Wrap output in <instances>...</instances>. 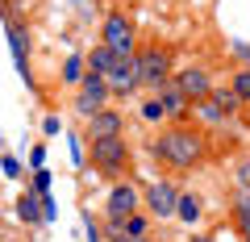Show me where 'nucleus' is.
<instances>
[{
	"mask_svg": "<svg viewBox=\"0 0 250 242\" xmlns=\"http://www.w3.org/2000/svg\"><path fill=\"white\" fill-rule=\"evenodd\" d=\"M88 138H125V117L117 109H100V113L88 117Z\"/></svg>",
	"mask_w": 250,
	"mask_h": 242,
	"instance_id": "nucleus-10",
	"label": "nucleus"
},
{
	"mask_svg": "<svg viewBox=\"0 0 250 242\" xmlns=\"http://www.w3.org/2000/svg\"><path fill=\"white\" fill-rule=\"evenodd\" d=\"M238 179H242V188H250V159L238 167Z\"/></svg>",
	"mask_w": 250,
	"mask_h": 242,
	"instance_id": "nucleus-23",
	"label": "nucleus"
},
{
	"mask_svg": "<svg viewBox=\"0 0 250 242\" xmlns=\"http://www.w3.org/2000/svg\"><path fill=\"white\" fill-rule=\"evenodd\" d=\"M229 88H233V96H238L242 105H246V100H250V67L233 71V84H229Z\"/></svg>",
	"mask_w": 250,
	"mask_h": 242,
	"instance_id": "nucleus-20",
	"label": "nucleus"
},
{
	"mask_svg": "<svg viewBox=\"0 0 250 242\" xmlns=\"http://www.w3.org/2000/svg\"><path fill=\"white\" fill-rule=\"evenodd\" d=\"M192 242H213V238H205V234H192Z\"/></svg>",
	"mask_w": 250,
	"mask_h": 242,
	"instance_id": "nucleus-25",
	"label": "nucleus"
},
{
	"mask_svg": "<svg viewBox=\"0 0 250 242\" xmlns=\"http://www.w3.org/2000/svg\"><path fill=\"white\" fill-rule=\"evenodd\" d=\"M150 154L159 163H167V167H175V171H192V167H200V163L208 159V138L200 134L196 126L175 121V126H167L150 142Z\"/></svg>",
	"mask_w": 250,
	"mask_h": 242,
	"instance_id": "nucleus-1",
	"label": "nucleus"
},
{
	"mask_svg": "<svg viewBox=\"0 0 250 242\" xmlns=\"http://www.w3.org/2000/svg\"><path fill=\"white\" fill-rule=\"evenodd\" d=\"M113 59H117V54L108 50L104 42H100V46H92V50L83 54V63H88V75H108V67H113Z\"/></svg>",
	"mask_w": 250,
	"mask_h": 242,
	"instance_id": "nucleus-13",
	"label": "nucleus"
},
{
	"mask_svg": "<svg viewBox=\"0 0 250 242\" xmlns=\"http://www.w3.org/2000/svg\"><path fill=\"white\" fill-rule=\"evenodd\" d=\"M233 221H238V230H242V225H250V188H242V192H238V205H233Z\"/></svg>",
	"mask_w": 250,
	"mask_h": 242,
	"instance_id": "nucleus-21",
	"label": "nucleus"
},
{
	"mask_svg": "<svg viewBox=\"0 0 250 242\" xmlns=\"http://www.w3.org/2000/svg\"><path fill=\"white\" fill-rule=\"evenodd\" d=\"M125 238H150V217H146L142 209L125 217Z\"/></svg>",
	"mask_w": 250,
	"mask_h": 242,
	"instance_id": "nucleus-16",
	"label": "nucleus"
},
{
	"mask_svg": "<svg viewBox=\"0 0 250 242\" xmlns=\"http://www.w3.org/2000/svg\"><path fill=\"white\" fill-rule=\"evenodd\" d=\"M134 63H138V80H142V88L159 92L163 84L171 80V46H163V42L138 46V50H134Z\"/></svg>",
	"mask_w": 250,
	"mask_h": 242,
	"instance_id": "nucleus-2",
	"label": "nucleus"
},
{
	"mask_svg": "<svg viewBox=\"0 0 250 242\" xmlns=\"http://www.w3.org/2000/svg\"><path fill=\"white\" fill-rule=\"evenodd\" d=\"M17 213H21V221H29V225L42 217V213H38V205H34V197H21L17 200Z\"/></svg>",
	"mask_w": 250,
	"mask_h": 242,
	"instance_id": "nucleus-22",
	"label": "nucleus"
},
{
	"mask_svg": "<svg viewBox=\"0 0 250 242\" xmlns=\"http://www.w3.org/2000/svg\"><path fill=\"white\" fill-rule=\"evenodd\" d=\"M208 96H213L217 105H221V113H225V117H233V113H238V109H242V100L233 96V88H213V92H208Z\"/></svg>",
	"mask_w": 250,
	"mask_h": 242,
	"instance_id": "nucleus-19",
	"label": "nucleus"
},
{
	"mask_svg": "<svg viewBox=\"0 0 250 242\" xmlns=\"http://www.w3.org/2000/svg\"><path fill=\"white\" fill-rule=\"evenodd\" d=\"M154 96H159V105H163V113H167V121H184V117L192 113V100H188V96H184V92H179L171 80L163 84Z\"/></svg>",
	"mask_w": 250,
	"mask_h": 242,
	"instance_id": "nucleus-11",
	"label": "nucleus"
},
{
	"mask_svg": "<svg viewBox=\"0 0 250 242\" xmlns=\"http://www.w3.org/2000/svg\"><path fill=\"white\" fill-rule=\"evenodd\" d=\"M175 205H179V188L171 184V179H159V184L146 188V213L150 217L167 221V217H175Z\"/></svg>",
	"mask_w": 250,
	"mask_h": 242,
	"instance_id": "nucleus-7",
	"label": "nucleus"
},
{
	"mask_svg": "<svg viewBox=\"0 0 250 242\" xmlns=\"http://www.w3.org/2000/svg\"><path fill=\"white\" fill-rule=\"evenodd\" d=\"M117 242H154V238H117Z\"/></svg>",
	"mask_w": 250,
	"mask_h": 242,
	"instance_id": "nucleus-24",
	"label": "nucleus"
},
{
	"mask_svg": "<svg viewBox=\"0 0 250 242\" xmlns=\"http://www.w3.org/2000/svg\"><path fill=\"white\" fill-rule=\"evenodd\" d=\"M92 167L100 176H121L129 167V142L125 138H96L92 142Z\"/></svg>",
	"mask_w": 250,
	"mask_h": 242,
	"instance_id": "nucleus-4",
	"label": "nucleus"
},
{
	"mask_svg": "<svg viewBox=\"0 0 250 242\" xmlns=\"http://www.w3.org/2000/svg\"><path fill=\"white\" fill-rule=\"evenodd\" d=\"M134 38H138V34H134V21L125 17V13H108L104 25H100V42H104L117 59H129V54L138 50Z\"/></svg>",
	"mask_w": 250,
	"mask_h": 242,
	"instance_id": "nucleus-3",
	"label": "nucleus"
},
{
	"mask_svg": "<svg viewBox=\"0 0 250 242\" xmlns=\"http://www.w3.org/2000/svg\"><path fill=\"white\" fill-rule=\"evenodd\" d=\"M108 88H113V96H134L138 88H142V80H138V63L134 54L129 59H113V67H108Z\"/></svg>",
	"mask_w": 250,
	"mask_h": 242,
	"instance_id": "nucleus-8",
	"label": "nucleus"
},
{
	"mask_svg": "<svg viewBox=\"0 0 250 242\" xmlns=\"http://www.w3.org/2000/svg\"><path fill=\"white\" fill-rule=\"evenodd\" d=\"M83 71H88V63H83V54H71V59L62 63V75H59V80H62V84H75V88H80Z\"/></svg>",
	"mask_w": 250,
	"mask_h": 242,
	"instance_id": "nucleus-17",
	"label": "nucleus"
},
{
	"mask_svg": "<svg viewBox=\"0 0 250 242\" xmlns=\"http://www.w3.org/2000/svg\"><path fill=\"white\" fill-rule=\"evenodd\" d=\"M171 84H175V88L184 92V96L192 100V105H196V100H205L208 92H213V75H208L205 67H184V71H175V75H171Z\"/></svg>",
	"mask_w": 250,
	"mask_h": 242,
	"instance_id": "nucleus-9",
	"label": "nucleus"
},
{
	"mask_svg": "<svg viewBox=\"0 0 250 242\" xmlns=\"http://www.w3.org/2000/svg\"><path fill=\"white\" fill-rule=\"evenodd\" d=\"M138 117H142L146 126H154V121H167V113H163V105H159V96H146L142 105H138Z\"/></svg>",
	"mask_w": 250,
	"mask_h": 242,
	"instance_id": "nucleus-18",
	"label": "nucleus"
},
{
	"mask_svg": "<svg viewBox=\"0 0 250 242\" xmlns=\"http://www.w3.org/2000/svg\"><path fill=\"white\" fill-rule=\"evenodd\" d=\"M242 242H250V225H242Z\"/></svg>",
	"mask_w": 250,
	"mask_h": 242,
	"instance_id": "nucleus-26",
	"label": "nucleus"
},
{
	"mask_svg": "<svg viewBox=\"0 0 250 242\" xmlns=\"http://www.w3.org/2000/svg\"><path fill=\"white\" fill-rule=\"evenodd\" d=\"M108 96H113V88H108L104 75H83L80 80V96H75V109H80V117L88 121L92 113L108 109Z\"/></svg>",
	"mask_w": 250,
	"mask_h": 242,
	"instance_id": "nucleus-5",
	"label": "nucleus"
},
{
	"mask_svg": "<svg viewBox=\"0 0 250 242\" xmlns=\"http://www.w3.org/2000/svg\"><path fill=\"white\" fill-rule=\"evenodd\" d=\"M9 42H13V54H17V67L25 71V59H29V34L17 25V21H9Z\"/></svg>",
	"mask_w": 250,
	"mask_h": 242,
	"instance_id": "nucleus-14",
	"label": "nucleus"
},
{
	"mask_svg": "<svg viewBox=\"0 0 250 242\" xmlns=\"http://www.w3.org/2000/svg\"><path fill=\"white\" fill-rule=\"evenodd\" d=\"M138 184H129V179H117L113 188H108V200H104V217H117V221H125L129 213H138Z\"/></svg>",
	"mask_w": 250,
	"mask_h": 242,
	"instance_id": "nucleus-6",
	"label": "nucleus"
},
{
	"mask_svg": "<svg viewBox=\"0 0 250 242\" xmlns=\"http://www.w3.org/2000/svg\"><path fill=\"white\" fill-rule=\"evenodd\" d=\"M175 217L184 225H196L200 217H205V200L196 197V192H179V205H175Z\"/></svg>",
	"mask_w": 250,
	"mask_h": 242,
	"instance_id": "nucleus-12",
	"label": "nucleus"
},
{
	"mask_svg": "<svg viewBox=\"0 0 250 242\" xmlns=\"http://www.w3.org/2000/svg\"><path fill=\"white\" fill-rule=\"evenodd\" d=\"M196 117L205 121V126H221L225 121V113H221V105H217L213 96H205V100H196Z\"/></svg>",
	"mask_w": 250,
	"mask_h": 242,
	"instance_id": "nucleus-15",
	"label": "nucleus"
}]
</instances>
